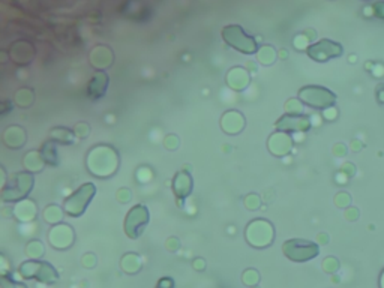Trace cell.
Segmentation results:
<instances>
[{
    "mask_svg": "<svg viewBox=\"0 0 384 288\" xmlns=\"http://www.w3.org/2000/svg\"><path fill=\"white\" fill-rule=\"evenodd\" d=\"M119 165V158L113 147L108 146H96L87 155V167L89 171L98 177L111 176Z\"/></svg>",
    "mask_w": 384,
    "mask_h": 288,
    "instance_id": "1",
    "label": "cell"
},
{
    "mask_svg": "<svg viewBox=\"0 0 384 288\" xmlns=\"http://www.w3.org/2000/svg\"><path fill=\"white\" fill-rule=\"evenodd\" d=\"M299 99L305 102L306 105L318 110H326L333 107L336 95L329 89L320 87V86H306L299 90Z\"/></svg>",
    "mask_w": 384,
    "mask_h": 288,
    "instance_id": "2",
    "label": "cell"
},
{
    "mask_svg": "<svg viewBox=\"0 0 384 288\" xmlns=\"http://www.w3.org/2000/svg\"><path fill=\"white\" fill-rule=\"evenodd\" d=\"M282 251H284V255L290 258L291 261L303 263V261L315 258L320 252V248L317 243L309 242V240L291 239L282 245Z\"/></svg>",
    "mask_w": 384,
    "mask_h": 288,
    "instance_id": "3",
    "label": "cell"
},
{
    "mask_svg": "<svg viewBox=\"0 0 384 288\" xmlns=\"http://www.w3.org/2000/svg\"><path fill=\"white\" fill-rule=\"evenodd\" d=\"M20 275L26 279L36 278L38 281H41L44 284H54L59 281V275L54 267L50 263L38 261V260L24 261L20 266Z\"/></svg>",
    "mask_w": 384,
    "mask_h": 288,
    "instance_id": "4",
    "label": "cell"
},
{
    "mask_svg": "<svg viewBox=\"0 0 384 288\" xmlns=\"http://www.w3.org/2000/svg\"><path fill=\"white\" fill-rule=\"evenodd\" d=\"M222 38H224L225 42L233 47L234 50L245 53V54H254L257 53V42L252 36H248L243 29L240 26H227L222 30Z\"/></svg>",
    "mask_w": 384,
    "mask_h": 288,
    "instance_id": "5",
    "label": "cell"
},
{
    "mask_svg": "<svg viewBox=\"0 0 384 288\" xmlns=\"http://www.w3.org/2000/svg\"><path fill=\"white\" fill-rule=\"evenodd\" d=\"M246 240L255 248H266L273 242V227L269 221L255 219L246 228Z\"/></svg>",
    "mask_w": 384,
    "mask_h": 288,
    "instance_id": "6",
    "label": "cell"
},
{
    "mask_svg": "<svg viewBox=\"0 0 384 288\" xmlns=\"http://www.w3.org/2000/svg\"><path fill=\"white\" fill-rule=\"evenodd\" d=\"M33 188V176L30 173H18L15 174L12 183L2 191V201L11 203L23 200Z\"/></svg>",
    "mask_w": 384,
    "mask_h": 288,
    "instance_id": "7",
    "label": "cell"
},
{
    "mask_svg": "<svg viewBox=\"0 0 384 288\" xmlns=\"http://www.w3.org/2000/svg\"><path fill=\"white\" fill-rule=\"evenodd\" d=\"M96 192L95 185L86 183L65 201V212L71 216H81Z\"/></svg>",
    "mask_w": 384,
    "mask_h": 288,
    "instance_id": "8",
    "label": "cell"
},
{
    "mask_svg": "<svg viewBox=\"0 0 384 288\" xmlns=\"http://www.w3.org/2000/svg\"><path fill=\"white\" fill-rule=\"evenodd\" d=\"M149 222V210L146 206L138 204L132 207L125 219V233L129 239H137L143 234Z\"/></svg>",
    "mask_w": 384,
    "mask_h": 288,
    "instance_id": "9",
    "label": "cell"
},
{
    "mask_svg": "<svg viewBox=\"0 0 384 288\" xmlns=\"http://www.w3.org/2000/svg\"><path fill=\"white\" fill-rule=\"evenodd\" d=\"M342 53H344L342 45L329 39H323L320 42L308 47V56L315 62H327L330 59L342 56Z\"/></svg>",
    "mask_w": 384,
    "mask_h": 288,
    "instance_id": "10",
    "label": "cell"
},
{
    "mask_svg": "<svg viewBox=\"0 0 384 288\" xmlns=\"http://www.w3.org/2000/svg\"><path fill=\"white\" fill-rule=\"evenodd\" d=\"M275 126L282 132H306L311 128V119L303 114H285L282 116Z\"/></svg>",
    "mask_w": 384,
    "mask_h": 288,
    "instance_id": "11",
    "label": "cell"
},
{
    "mask_svg": "<svg viewBox=\"0 0 384 288\" xmlns=\"http://www.w3.org/2000/svg\"><path fill=\"white\" fill-rule=\"evenodd\" d=\"M48 237H50V243L56 249H68L74 243V231L69 225L65 224L56 225L54 228H51Z\"/></svg>",
    "mask_w": 384,
    "mask_h": 288,
    "instance_id": "12",
    "label": "cell"
},
{
    "mask_svg": "<svg viewBox=\"0 0 384 288\" xmlns=\"http://www.w3.org/2000/svg\"><path fill=\"white\" fill-rule=\"evenodd\" d=\"M291 138L287 132H275L269 138V150L276 156H285L291 149Z\"/></svg>",
    "mask_w": 384,
    "mask_h": 288,
    "instance_id": "13",
    "label": "cell"
},
{
    "mask_svg": "<svg viewBox=\"0 0 384 288\" xmlns=\"http://www.w3.org/2000/svg\"><path fill=\"white\" fill-rule=\"evenodd\" d=\"M173 191L176 192L179 203L183 201V198H186L191 191H192V179L189 176V173L186 171H180L176 174L174 180H173Z\"/></svg>",
    "mask_w": 384,
    "mask_h": 288,
    "instance_id": "14",
    "label": "cell"
},
{
    "mask_svg": "<svg viewBox=\"0 0 384 288\" xmlns=\"http://www.w3.org/2000/svg\"><path fill=\"white\" fill-rule=\"evenodd\" d=\"M221 125H222V129H224L227 134H237L243 129L245 126V117L242 116L240 113L237 111H228L222 116V120H221Z\"/></svg>",
    "mask_w": 384,
    "mask_h": 288,
    "instance_id": "15",
    "label": "cell"
},
{
    "mask_svg": "<svg viewBox=\"0 0 384 288\" xmlns=\"http://www.w3.org/2000/svg\"><path fill=\"white\" fill-rule=\"evenodd\" d=\"M107 87H108V75L101 71L92 78V81L89 83L87 93L92 99H99L101 96H104Z\"/></svg>",
    "mask_w": 384,
    "mask_h": 288,
    "instance_id": "16",
    "label": "cell"
},
{
    "mask_svg": "<svg viewBox=\"0 0 384 288\" xmlns=\"http://www.w3.org/2000/svg\"><path fill=\"white\" fill-rule=\"evenodd\" d=\"M227 83L234 90H243L249 84V75L245 69L233 68L227 75Z\"/></svg>",
    "mask_w": 384,
    "mask_h": 288,
    "instance_id": "17",
    "label": "cell"
},
{
    "mask_svg": "<svg viewBox=\"0 0 384 288\" xmlns=\"http://www.w3.org/2000/svg\"><path fill=\"white\" fill-rule=\"evenodd\" d=\"M14 215L18 221H24V222H29L35 218L36 215V207H35V203L33 201H29V200H24V201H20L15 209H14Z\"/></svg>",
    "mask_w": 384,
    "mask_h": 288,
    "instance_id": "18",
    "label": "cell"
},
{
    "mask_svg": "<svg viewBox=\"0 0 384 288\" xmlns=\"http://www.w3.org/2000/svg\"><path fill=\"white\" fill-rule=\"evenodd\" d=\"M120 267H122V269H123L126 273H129V275L137 273V272H140V269H141V260H140V257H138L137 254L128 252V254H125V255L122 257V261H120Z\"/></svg>",
    "mask_w": 384,
    "mask_h": 288,
    "instance_id": "19",
    "label": "cell"
},
{
    "mask_svg": "<svg viewBox=\"0 0 384 288\" xmlns=\"http://www.w3.org/2000/svg\"><path fill=\"white\" fill-rule=\"evenodd\" d=\"M41 155L45 161V164L48 165H57L59 164V158H57V149H56V141H47L44 144V147L41 150Z\"/></svg>",
    "mask_w": 384,
    "mask_h": 288,
    "instance_id": "20",
    "label": "cell"
},
{
    "mask_svg": "<svg viewBox=\"0 0 384 288\" xmlns=\"http://www.w3.org/2000/svg\"><path fill=\"white\" fill-rule=\"evenodd\" d=\"M51 140L60 144H72L74 143V132L65 128H54L51 131Z\"/></svg>",
    "mask_w": 384,
    "mask_h": 288,
    "instance_id": "21",
    "label": "cell"
},
{
    "mask_svg": "<svg viewBox=\"0 0 384 288\" xmlns=\"http://www.w3.org/2000/svg\"><path fill=\"white\" fill-rule=\"evenodd\" d=\"M44 158H42V155L41 153H36V152H29L27 153V156H26V161H24V164H26V167L29 168V170H32V171H41L42 170V167H44Z\"/></svg>",
    "mask_w": 384,
    "mask_h": 288,
    "instance_id": "22",
    "label": "cell"
},
{
    "mask_svg": "<svg viewBox=\"0 0 384 288\" xmlns=\"http://www.w3.org/2000/svg\"><path fill=\"white\" fill-rule=\"evenodd\" d=\"M26 254L33 258V260H38L44 255V245L39 242V240H32L30 243H27L26 246Z\"/></svg>",
    "mask_w": 384,
    "mask_h": 288,
    "instance_id": "23",
    "label": "cell"
},
{
    "mask_svg": "<svg viewBox=\"0 0 384 288\" xmlns=\"http://www.w3.org/2000/svg\"><path fill=\"white\" fill-rule=\"evenodd\" d=\"M62 215H63L62 209H60L59 206H54V204L50 206V207H47L45 212H44L45 221L50 222V224H57L60 219H62Z\"/></svg>",
    "mask_w": 384,
    "mask_h": 288,
    "instance_id": "24",
    "label": "cell"
},
{
    "mask_svg": "<svg viewBox=\"0 0 384 288\" xmlns=\"http://www.w3.org/2000/svg\"><path fill=\"white\" fill-rule=\"evenodd\" d=\"M242 282L248 287H255L260 282V273L255 269H246L242 275Z\"/></svg>",
    "mask_w": 384,
    "mask_h": 288,
    "instance_id": "25",
    "label": "cell"
},
{
    "mask_svg": "<svg viewBox=\"0 0 384 288\" xmlns=\"http://www.w3.org/2000/svg\"><path fill=\"white\" fill-rule=\"evenodd\" d=\"M303 105H302V102L300 99H290L287 104H285V110L290 113V114H300Z\"/></svg>",
    "mask_w": 384,
    "mask_h": 288,
    "instance_id": "26",
    "label": "cell"
},
{
    "mask_svg": "<svg viewBox=\"0 0 384 288\" xmlns=\"http://www.w3.org/2000/svg\"><path fill=\"white\" fill-rule=\"evenodd\" d=\"M323 269H324L326 272H329V273H333V272H336L339 269V261L336 258H333V257H329V258H326L324 261H323Z\"/></svg>",
    "mask_w": 384,
    "mask_h": 288,
    "instance_id": "27",
    "label": "cell"
},
{
    "mask_svg": "<svg viewBox=\"0 0 384 288\" xmlns=\"http://www.w3.org/2000/svg\"><path fill=\"white\" fill-rule=\"evenodd\" d=\"M335 203H336L338 207H347V206H350V203H351V198L347 192H339L335 197Z\"/></svg>",
    "mask_w": 384,
    "mask_h": 288,
    "instance_id": "28",
    "label": "cell"
},
{
    "mask_svg": "<svg viewBox=\"0 0 384 288\" xmlns=\"http://www.w3.org/2000/svg\"><path fill=\"white\" fill-rule=\"evenodd\" d=\"M245 204H246V207L249 209V210H255V209H258L260 207V197L257 195V194H251V195H248L246 198H245Z\"/></svg>",
    "mask_w": 384,
    "mask_h": 288,
    "instance_id": "29",
    "label": "cell"
},
{
    "mask_svg": "<svg viewBox=\"0 0 384 288\" xmlns=\"http://www.w3.org/2000/svg\"><path fill=\"white\" fill-rule=\"evenodd\" d=\"M2 287H3V288H27L24 284L17 282V281H14V279H9V278H6V276H3V279H2Z\"/></svg>",
    "mask_w": 384,
    "mask_h": 288,
    "instance_id": "30",
    "label": "cell"
},
{
    "mask_svg": "<svg viewBox=\"0 0 384 288\" xmlns=\"http://www.w3.org/2000/svg\"><path fill=\"white\" fill-rule=\"evenodd\" d=\"M89 131H90V128H89L87 123H78V125L75 126V129H74V132L78 137H81V138H86L89 135Z\"/></svg>",
    "mask_w": 384,
    "mask_h": 288,
    "instance_id": "31",
    "label": "cell"
},
{
    "mask_svg": "<svg viewBox=\"0 0 384 288\" xmlns=\"http://www.w3.org/2000/svg\"><path fill=\"white\" fill-rule=\"evenodd\" d=\"M156 288H174V281L171 278H162L159 279Z\"/></svg>",
    "mask_w": 384,
    "mask_h": 288,
    "instance_id": "32",
    "label": "cell"
},
{
    "mask_svg": "<svg viewBox=\"0 0 384 288\" xmlns=\"http://www.w3.org/2000/svg\"><path fill=\"white\" fill-rule=\"evenodd\" d=\"M83 264H84L86 267H93V266L96 264V258H95V255H93V254H87V255H84V257H83Z\"/></svg>",
    "mask_w": 384,
    "mask_h": 288,
    "instance_id": "33",
    "label": "cell"
},
{
    "mask_svg": "<svg viewBox=\"0 0 384 288\" xmlns=\"http://www.w3.org/2000/svg\"><path fill=\"white\" fill-rule=\"evenodd\" d=\"M323 116H324L327 120H335V119H336V116H338V111H336V108L330 107V108H326V110H324V113H323Z\"/></svg>",
    "mask_w": 384,
    "mask_h": 288,
    "instance_id": "34",
    "label": "cell"
},
{
    "mask_svg": "<svg viewBox=\"0 0 384 288\" xmlns=\"http://www.w3.org/2000/svg\"><path fill=\"white\" fill-rule=\"evenodd\" d=\"M194 269H197V270H204V269H206V261H204L203 258L194 260Z\"/></svg>",
    "mask_w": 384,
    "mask_h": 288,
    "instance_id": "35",
    "label": "cell"
},
{
    "mask_svg": "<svg viewBox=\"0 0 384 288\" xmlns=\"http://www.w3.org/2000/svg\"><path fill=\"white\" fill-rule=\"evenodd\" d=\"M333 152H335L336 156H344V155H345V152H347V149H345L344 144H338V146L333 149Z\"/></svg>",
    "mask_w": 384,
    "mask_h": 288,
    "instance_id": "36",
    "label": "cell"
},
{
    "mask_svg": "<svg viewBox=\"0 0 384 288\" xmlns=\"http://www.w3.org/2000/svg\"><path fill=\"white\" fill-rule=\"evenodd\" d=\"M342 171H344V173H348V176L351 177V176L356 173V167L351 165V164H345V165L342 167Z\"/></svg>",
    "mask_w": 384,
    "mask_h": 288,
    "instance_id": "37",
    "label": "cell"
},
{
    "mask_svg": "<svg viewBox=\"0 0 384 288\" xmlns=\"http://www.w3.org/2000/svg\"><path fill=\"white\" fill-rule=\"evenodd\" d=\"M375 12H377V15L378 17H381V18H384V2H380V3H375Z\"/></svg>",
    "mask_w": 384,
    "mask_h": 288,
    "instance_id": "38",
    "label": "cell"
},
{
    "mask_svg": "<svg viewBox=\"0 0 384 288\" xmlns=\"http://www.w3.org/2000/svg\"><path fill=\"white\" fill-rule=\"evenodd\" d=\"M357 216H359V212H357V209H354V207H351V209L347 212V219H350V221L357 219Z\"/></svg>",
    "mask_w": 384,
    "mask_h": 288,
    "instance_id": "39",
    "label": "cell"
},
{
    "mask_svg": "<svg viewBox=\"0 0 384 288\" xmlns=\"http://www.w3.org/2000/svg\"><path fill=\"white\" fill-rule=\"evenodd\" d=\"M377 95H378V101H380V102H384V86H381V87L377 90Z\"/></svg>",
    "mask_w": 384,
    "mask_h": 288,
    "instance_id": "40",
    "label": "cell"
},
{
    "mask_svg": "<svg viewBox=\"0 0 384 288\" xmlns=\"http://www.w3.org/2000/svg\"><path fill=\"white\" fill-rule=\"evenodd\" d=\"M351 149H353V150H359V149H362V144H360L359 141H353V143H351Z\"/></svg>",
    "mask_w": 384,
    "mask_h": 288,
    "instance_id": "41",
    "label": "cell"
},
{
    "mask_svg": "<svg viewBox=\"0 0 384 288\" xmlns=\"http://www.w3.org/2000/svg\"><path fill=\"white\" fill-rule=\"evenodd\" d=\"M380 284H381V288H384V272H383V275H381V281H380Z\"/></svg>",
    "mask_w": 384,
    "mask_h": 288,
    "instance_id": "42",
    "label": "cell"
}]
</instances>
